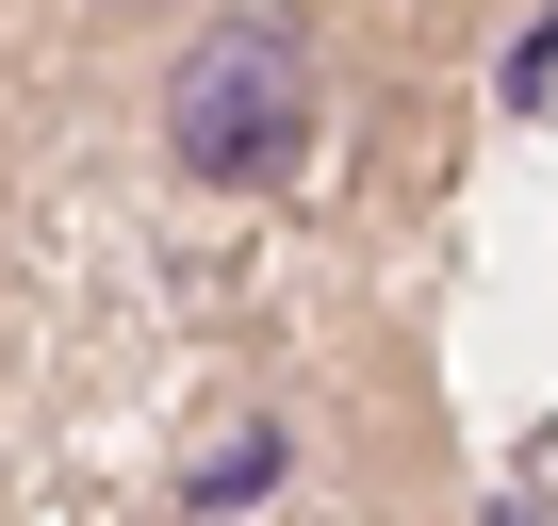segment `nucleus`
Instances as JSON below:
<instances>
[{"label": "nucleus", "instance_id": "f257e3e1", "mask_svg": "<svg viewBox=\"0 0 558 526\" xmlns=\"http://www.w3.org/2000/svg\"><path fill=\"white\" fill-rule=\"evenodd\" d=\"M148 148L197 198H279L329 148V17L313 0H214L148 83Z\"/></svg>", "mask_w": 558, "mask_h": 526}, {"label": "nucleus", "instance_id": "f03ea898", "mask_svg": "<svg viewBox=\"0 0 558 526\" xmlns=\"http://www.w3.org/2000/svg\"><path fill=\"white\" fill-rule=\"evenodd\" d=\"M165 17L197 34V17H214V0H83V34H165Z\"/></svg>", "mask_w": 558, "mask_h": 526}]
</instances>
